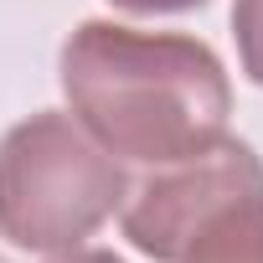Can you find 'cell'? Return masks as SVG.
Returning a JSON list of instances; mask_svg holds the SVG:
<instances>
[{"label": "cell", "instance_id": "6da1fadb", "mask_svg": "<svg viewBox=\"0 0 263 263\" xmlns=\"http://www.w3.org/2000/svg\"><path fill=\"white\" fill-rule=\"evenodd\" d=\"M57 72L72 119L119 160L176 165L227 140L232 83L196 36L83 21L62 42Z\"/></svg>", "mask_w": 263, "mask_h": 263}, {"label": "cell", "instance_id": "7a4b0ae2", "mask_svg": "<svg viewBox=\"0 0 263 263\" xmlns=\"http://www.w3.org/2000/svg\"><path fill=\"white\" fill-rule=\"evenodd\" d=\"M124 196V165L62 108L21 119L0 140V237L26 253L83 248Z\"/></svg>", "mask_w": 263, "mask_h": 263}, {"label": "cell", "instance_id": "3957f363", "mask_svg": "<svg viewBox=\"0 0 263 263\" xmlns=\"http://www.w3.org/2000/svg\"><path fill=\"white\" fill-rule=\"evenodd\" d=\"M242 191H263V160L242 140H217L212 150L186 155L176 165H155V176L129 186V196L119 206V227H124L129 248H140L145 258L176 263L191 227L212 206H222Z\"/></svg>", "mask_w": 263, "mask_h": 263}, {"label": "cell", "instance_id": "277c9868", "mask_svg": "<svg viewBox=\"0 0 263 263\" xmlns=\"http://www.w3.org/2000/svg\"><path fill=\"white\" fill-rule=\"evenodd\" d=\"M176 263H263V191H242L212 206Z\"/></svg>", "mask_w": 263, "mask_h": 263}, {"label": "cell", "instance_id": "5b68a950", "mask_svg": "<svg viewBox=\"0 0 263 263\" xmlns=\"http://www.w3.org/2000/svg\"><path fill=\"white\" fill-rule=\"evenodd\" d=\"M232 36H237L242 72L263 88V0H232Z\"/></svg>", "mask_w": 263, "mask_h": 263}, {"label": "cell", "instance_id": "8992f818", "mask_svg": "<svg viewBox=\"0 0 263 263\" xmlns=\"http://www.w3.org/2000/svg\"><path fill=\"white\" fill-rule=\"evenodd\" d=\"M108 6L124 16H181V11L206 6V0H108Z\"/></svg>", "mask_w": 263, "mask_h": 263}, {"label": "cell", "instance_id": "52a82bcc", "mask_svg": "<svg viewBox=\"0 0 263 263\" xmlns=\"http://www.w3.org/2000/svg\"><path fill=\"white\" fill-rule=\"evenodd\" d=\"M52 263H124L103 248H67V253H52Z\"/></svg>", "mask_w": 263, "mask_h": 263}, {"label": "cell", "instance_id": "ba28073f", "mask_svg": "<svg viewBox=\"0 0 263 263\" xmlns=\"http://www.w3.org/2000/svg\"><path fill=\"white\" fill-rule=\"evenodd\" d=\"M0 263H6V258H0Z\"/></svg>", "mask_w": 263, "mask_h": 263}]
</instances>
